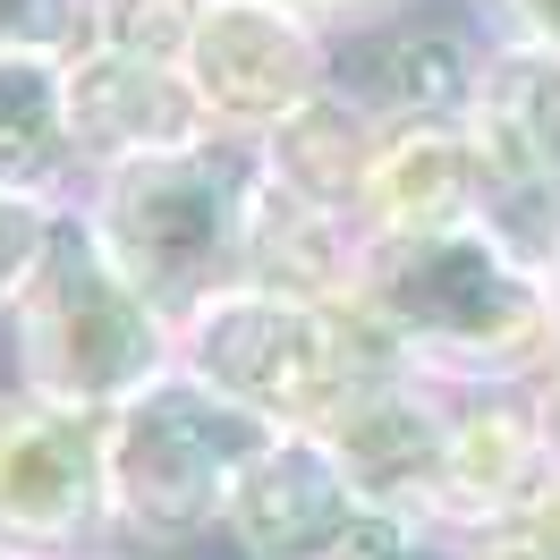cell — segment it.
I'll return each mask as SVG.
<instances>
[{
    "label": "cell",
    "instance_id": "obj_1",
    "mask_svg": "<svg viewBox=\"0 0 560 560\" xmlns=\"http://www.w3.org/2000/svg\"><path fill=\"white\" fill-rule=\"evenodd\" d=\"M357 306L417 374L442 383H535L552 365V280L526 272L485 221L365 238Z\"/></svg>",
    "mask_w": 560,
    "mask_h": 560
},
{
    "label": "cell",
    "instance_id": "obj_2",
    "mask_svg": "<svg viewBox=\"0 0 560 560\" xmlns=\"http://www.w3.org/2000/svg\"><path fill=\"white\" fill-rule=\"evenodd\" d=\"M255 196H264V144L212 128L205 144H178V153L119 162V171L85 178L77 212H85L94 246L119 264V280L178 331L212 298L246 289Z\"/></svg>",
    "mask_w": 560,
    "mask_h": 560
},
{
    "label": "cell",
    "instance_id": "obj_3",
    "mask_svg": "<svg viewBox=\"0 0 560 560\" xmlns=\"http://www.w3.org/2000/svg\"><path fill=\"white\" fill-rule=\"evenodd\" d=\"M0 331H9V383L60 399V408H85V417L128 408L144 383H162L178 365V331L119 280V264L94 246L77 205H60L51 246Z\"/></svg>",
    "mask_w": 560,
    "mask_h": 560
},
{
    "label": "cell",
    "instance_id": "obj_4",
    "mask_svg": "<svg viewBox=\"0 0 560 560\" xmlns=\"http://www.w3.org/2000/svg\"><path fill=\"white\" fill-rule=\"evenodd\" d=\"M280 442V424L255 408L221 399L196 383L187 365H171L162 383H144L128 408L103 417V467H110V526L119 552H178L205 544L230 518V492L255 458Z\"/></svg>",
    "mask_w": 560,
    "mask_h": 560
},
{
    "label": "cell",
    "instance_id": "obj_5",
    "mask_svg": "<svg viewBox=\"0 0 560 560\" xmlns=\"http://www.w3.org/2000/svg\"><path fill=\"white\" fill-rule=\"evenodd\" d=\"M178 365L280 433H323L374 374L408 357L365 323L357 298L323 306V298H280V289H230L196 323H178Z\"/></svg>",
    "mask_w": 560,
    "mask_h": 560
},
{
    "label": "cell",
    "instance_id": "obj_6",
    "mask_svg": "<svg viewBox=\"0 0 560 560\" xmlns=\"http://www.w3.org/2000/svg\"><path fill=\"white\" fill-rule=\"evenodd\" d=\"M0 560H119L103 417L0 383Z\"/></svg>",
    "mask_w": 560,
    "mask_h": 560
},
{
    "label": "cell",
    "instance_id": "obj_7",
    "mask_svg": "<svg viewBox=\"0 0 560 560\" xmlns=\"http://www.w3.org/2000/svg\"><path fill=\"white\" fill-rule=\"evenodd\" d=\"M178 69L221 137L264 144L289 110H306L331 85V43H323V18L289 0H205V26Z\"/></svg>",
    "mask_w": 560,
    "mask_h": 560
},
{
    "label": "cell",
    "instance_id": "obj_8",
    "mask_svg": "<svg viewBox=\"0 0 560 560\" xmlns=\"http://www.w3.org/2000/svg\"><path fill=\"white\" fill-rule=\"evenodd\" d=\"M451 417H458V383L390 365L323 424V442L374 510L433 518L442 510V467H451Z\"/></svg>",
    "mask_w": 560,
    "mask_h": 560
},
{
    "label": "cell",
    "instance_id": "obj_9",
    "mask_svg": "<svg viewBox=\"0 0 560 560\" xmlns=\"http://www.w3.org/2000/svg\"><path fill=\"white\" fill-rule=\"evenodd\" d=\"M60 110H69V144H77V171L85 178L212 137V110L196 103L187 69L110 51V43L77 51L69 69H60Z\"/></svg>",
    "mask_w": 560,
    "mask_h": 560
},
{
    "label": "cell",
    "instance_id": "obj_10",
    "mask_svg": "<svg viewBox=\"0 0 560 560\" xmlns=\"http://www.w3.org/2000/svg\"><path fill=\"white\" fill-rule=\"evenodd\" d=\"M365 510L374 501L349 485L323 433H280L238 476L221 535L238 544V560H340Z\"/></svg>",
    "mask_w": 560,
    "mask_h": 560
},
{
    "label": "cell",
    "instance_id": "obj_11",
    "mask_svg": "<svg viewBox=\"0 0 560 560\" xmlns=\"http://www.w3.org/2000/svg\"><path fill=\"white\" fill-rule=\"evenodd\" d=\"M544 492H552V467H544V442H535V383H458L433 526L492 535V526L526 518Z\"/></svg>",
    "mask_w": 560,
    "mask_h": 560
},
{
    "label": "cell",
    "instance_id": "obj_12",
    "mask_svg": "<svg viewBox=\"0 0 560 560\" xmlns=\"http://www.w3.org/2000/svg\"><path fill=\"white\" fill-rule=\"evenodd\" d=\"M331 85L365 103L383 128H424V119H467L476 94V51L451 26H374L349 43V60L331 51Z\"/></svg>",
    "mask_w": 560,
    "mask_h": 560
},
{
    "label": "cell",
    "instance_id": "obj_13",
    "mask_svg": "<svg viewBox=\"0 0 560 560\" xmlns=\"http://www.w3.org/2000/svg\"><path fill=\"white\" fill-rule=\"evenodd\" d=\"M365 238H417V230H458L476 221V144L458 119L424 128H383L374 178H365Z\"/></svg>",
    "mask_w": 560,
    "mask_h": 560
},
{
    "label": "cell",
    "instance_id": "obj_14",
    "mask_svg": "<svg viewBox=\"0 0 560 560\" xmlns=\"http://www.w3.org/2000/svg\"><path fill=\"white\" fill-rule=\"evenodd\" d=\"M374 153H383V119H374L365 103H349L340 85H323L306 110H289L272 137H264V178L289 187L298 205L357 221V212H365ZM357 230H365V221H357Z\"/></svg>",
    "mask_w": 560,
    "mask_h": 560
},
{
    "label": "cell",
    "instance_id": "obj_15",
    "mask_svg": "<svg viewBox=\"0 0 560 560\" xmlns=\"http://www.w3.org/2000/svg\"><path fill=\"white\" fill-rule=\"evenodd\" d=\"M357 264H365V230H357V221L298 205L289 187L264 178L255 230H246V289H280V298L340 306V298H357Z\"/></svg>",
    "mask_w": 560,
    "mask_h": 560
},
{
    "label": "cell",
    "instance_id": "obj_16",
    "mask_svg": "<svg viewBox=\"0 0 560 560\" xmlns=\"http://www.w3.org/2000/svg\"><path fill=\"white\" fill-rule=\"evenodd\" d=\"M77 144L60 110V60H0V196L77 205Z\"/></svg>",
    "mask_w": 560,
    "mask_h": 560
},
{
    "label": "cell",
    "instance_id": "obj_17",
    "mask_svg": "<svg viewBox=\"0 0 560 560\" xmlns=\"http://www.w3.org/2000/svg\"><path fill=\"white\" fill-rule=\"evenodd\" d=\"M103 0H0V60H60L94 51Z\"/></svg>",
    "mask_w": 560,
    "mask_h": 560
},
{
    "label": "cell",
    "instance_id": "obj_18",
    "mask_svg": "<svg viewBox=\"0 0 560 560\" xmlns=\"http://www.w3.org/2000/svg\"><path fill=\"white\" fill-rule=\"evenodd\" d=\"M205 26V0H103L94 18V43L110 51H137V60H187V43Z\"/></svg>",
    "mask_w": 560,
    "mask_h": 560
},
{
    "label": "cell",
    "instance_id": "obj_19",
    "mask_svg": "<svg viewBox=\"0 0 560 560\" xmlns=\"http://www.w3.org/2000/svg\"><path fill=\"white\" fill-rule=\"evenodd\" d=\"M340 560H467V535L433 518H399V510H365Z\"/></svg>",
    "mask_w": 560,
    "mask_h": 560
},
{
    "label": "cell",
    "instance_id": "obj_20",
    "mask_svg": "<svg viewBox=\"0 0 560 560\" xmlns=\"http://www.w3.org/2000/svg\"><path fill=\"white\" fill-rule=\"evenodd\" d=\"M51 221H60V205H43V196H0V323L18 306V289L35 280L43 246H51Z\"/></svg>",
    "mask_w": 560,
    "mask_h": 560
},
{
    "label": "cell",
    "instance_id": "obj_21",
    "mask_svg": "<svg viewBox=\"0 0 560 560\" xmlns=\"http://www.w3.org/2000/svg\"><path fill=\"white\" fill-rule=\"evenodd\" d=\"M501 9V43H535L560 60V0H492Z\"/></svg>",
    "mask_w": 560,
    "mask_h": 560
},
{
    "label": "cell",
    "instance_id": "obj_22",
    "mask_svg": "<svg viewBox=\"0 0 560 560\" xmlns=\"http://www.w3.org/2000/svg\"><path fill=\"white\" fill-rule=\"evenodd\" d=\"M535 442H544V467H552V485H560V365L535 374Z\"/></svg>",
    "mask_w": 560,
    "mask_h": 560
},
{
    "label": "cell",
    "instance_id": "obj_23",
    "mask_svg": "<svg viewBox=\"0 0 560 560\" xmlns=\"http://www.w3.org/2000/svg\"><path fill=\"white\" fill-rule=\"evenodd\" d=\"M289 9H306V18H365V9H383V0H289Z\"/></svg>",
    "mask_w": 560,
    "mask_h": 560
}]
</instances>
